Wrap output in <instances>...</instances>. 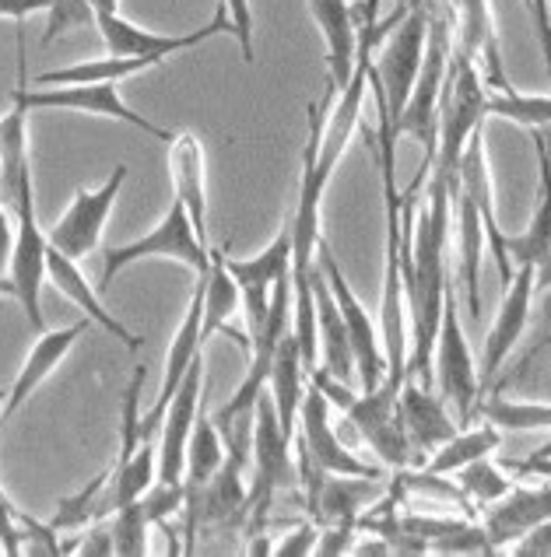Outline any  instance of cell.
Wrapping results in <instances>:
<instances>
[{
    "instance_id": "obj_41",
    "label": "cell",
    "mask_w": 551,
    "mask_h": 557,
    "mask_svg": "<svg viewBox=\"0 0 551 557\" xmlns=\"http://www.w3.org/2000/svg\"><path fill=\"white\" fill-rule=\"evenodd\" d=\"M140 508L151 527H162L169 519H180L183 516V481H155L145 495H140Z\"/></svg>"
},
{
    "instance_id": "obj_46",
    "label": "cell",
    "mask_w": 551,
    "mask_h": 557,
    "mask_svg": "<svg viewBox=\"0 0 551 557\" xmlns=\"http://www.w3.org/2000/svg\"><path fill=\"white\" fill-rule=\"evenodd\" d=\"M510 550L516 557H551V519L530 527L524 536L516 540V544H510Z\"/></svg>"
},
{
    "instance_id": "obj_31",
    "label": "cell",
    "mask_w": 551,
    "mask_h": 557,
    "mask_svg": "<svg viewBox=\"0 0 551 557\" xmlns=\"http://www.w3.org/2000/svg\"><path fill=\"white\" fill-rule=\"evenodd\" d=\"M225 463V438L218 432L215 418H208L204 410H197L194 418V432L186 442V467H183V505L194 502L204 484L222 470Z\"/></svg>"
},
{
    "instance_id": "obj_11",
    "label": "cell",
    "mask_w": 551,
    "mask_h": 557,
    "mask_svg": "<svg viewBox=\"0 0 551 557\" xmlns=\"http://www.w3.org/2000/svg\"><path fill=\"white\" fill-rule=\"evenodd\" d=\"M96 28L106 42V50L113 57H151V60H169L172 53H183V50H194L204 39L211 36H222V32H235L232 28V18L225 4H218L215 18L204 25V28H194V32H183V36H162V32H148L134 25L131 18H123L120 11L113 14H96Z\"/></svg>"
},
{
    "instance_id": "obj_5",
    "label": "cell",
    "mask_w": 551,
    "mask_h": 557,
    "mask_svg": "<svg viewBox=\"0 0 551 557\" xmlns=\"http://www.w3.org/2000/svg\"><path fill=\"white\" fill-rule=\"evenodd\" d=\"M432 375L439 382V396L456 410V424H470L475 407L481 400L478 389V369L470 358V344L461 323V309H456V284H446L443 298V320H439L436 347H432Z\"/></svg>"
},
{
    "instance_id": "obj_54",
    "label": "cell",
    "mask_w": 551,
    "mask_h": 557,
    "mask_svg": "<svg viewBox=\"0 0 551 557\" xmlns=\"http://www.w3.org/2000/svg\"><path fill=\"white\" fill-rule=\"evenodd\" d=\"M534 456H551V442H544V445H541V449H538V453H534Z\"/></svg>"
},
{
    "instance_id": "obj_2",
    "label": "cell",
    "mask_w": 551,
    "mask_h": 557,
    "mask_svg": "<svg viewBox=\"0 0 551 557\" xmlns=\"http://www.w3.org/2000/svg\"><path fill=\"white\" fill-rule=\"evenodd\" d=\"M485 102H488V85L481 77V67L453 46L443 99H439V140L432 162L436 176H443L450 183V194L456 189V169H461V154L467 148V140L485 123Z\"/></svg>"
},
{
    "instance_id": "obj_55",
    "label": "cell",
    "mask_w": 551,
    "mask_h": 557,
    "mask_svg": "<svg viewBox=\"0 0 551 557\" xmlns=\"http://www.w3.org/2000/svg\"><path fill=\"white\" fill-rule=\"evenodd\" d=\"M4 400H8V389H0V410H4Z\"/></svg>"
},
{
    "instance_id": "obj_29",
    "label": "cell",
    "mask_w": 551,
    "mask_h": 557,
    "mask_svg": "<svg viewBox=\"0 0 551 557\" xmlns=\"http://www.w3.org/2000/svg\"><path fill=\"white\" fill-rule=\"evenodd\" d=\"M306 364H303V351H298V341L295 333L289 330L281 337L278 351H274V364H271V375H267V386H271L274 396V407H278V421H281V432H285L295 442V428H298V404H303V393H306Z\"/></svg>"
},
{
    "instance_id": "obj_36",
    "label": "cell",
    "mask_w": 551,
    "mask_h": 557,
    "mask_svg": "<svg viewBox=\"0 0 551 557\" xmlns=\"http://www.w3.org/2000/svg\"><path fill=\"white\" fill-rule=\"evenodd\" d=\"M485 116L527 126V131H544L551 126V95H519L516 88L488 91Z\"/></svg>"
},
{
    "instance_id": "obj_3",
    "label": "cell",
    "mask_w": 551,
    "mask_h": 557,
    "mask_svg": "<svg viewBox=\"0 0 551 557\" xmlns=\"http://www.w3.org/2000/svg\"><path fill=\"white\" fill-rule=\"evenodd\" d=\"M254 487H249V502H246V536H264L267 527V512H271L274 498L281 491H289L298 484V470L292 459V438L281 432L278 421V407L271 393L257 396L254 407Z\"/></svg>"
},
{
    "instance_id": "obj_33",
    "label": "cell",
    "mask_w": 551,
    "mask_h": 557,
    "mask_svg": "<svg viewBox=\"0 0 551 557\" xmlns=\"http://www.w3.org/2000/svg\"><path fill=\"white\" fill-rule=\"evenodd\" d=\"M499 442H502V432L495 424H481V428H470V432H456L453 438H446L443 445H439L429 459H425L421 470L439 473V476L456 473L461 467L475 463V459L492 456L499 449Z\"/></svg>"
},
{
    "instance_id": "obj_34",
    "label": "cell",
    "mask_w": 551,
    "mask_h": 557,
    "mask_svg": "<svg viewBox=\"0 0 551 557\" xmlns=\"http://www.w3.org/2000/svg\"><path fill=\"white\" fill-rule=\"evenodd\" d=\"M159 481V449L151 442H140L137 453L123 463H113L109 473V502H113V512L120 505L137 502L145 491Z\"/></svg>"
},
{
    "instance_id": "obj_28",
    "label": "cell",
    "mask_w": 551,
    "mask_h": 557,
    "mask_svg": "<svg viewBox=\"0 0 551 557\" xmlns=\"http://www.w3.org/2000/svg\"><path fill=\"white\" fill-rule=\"evenodd\" d=\"M456 207V257H461V284L467 295L470 320H481V257H485V225L475 200L464 189L450 194Z\"/></svg>"
},
{
    "instance_id": "obj_14",
    "label": "cell",
    "mask_w": 551,
    "mask_h": 557,
    "mask_svg": "<svg viewBox=\"0 0 551 557\" xmlns=\"http://www.w3.org/2000/svg\"><path fill=\"white\" fill-rule=\"evenodd\" d=\"M530 301H534V267L519 263L513 270V281L502 292V306L495 312V323L485 337V351H481V372H478V389L485 393L495 382L499 369L506 364L513 355V347L519 344L530 320Z\"/></svg>"
},
{
    "instance_id": "obj_35",
    "label": "cell",
    "mask_w": 551,
    "mask_h": 557,
    "mask_svg": "<svg viewBox=\"0 0 551 557\" xmlns=\"http://www.w3.org/2000/svg\"><path fill=\"white\" fill-rule=\"evenodd\" d=\"M475 413L499 432H544L551 428V404H527V400H506V396H492V400H478Z\"/></svg>"
},
{
    "instance_id": "obj_15",
    "label": "cell",
    "mask_w": 551,
    "mask_h": 557,
    "mask_svg": "<svg viewBox=\"0 0 551 557\" xmlns=\"http://www.w3.org/2000/svg\"><path fill=\"white\" fill-rule=\"evenodd\" d=\"M225 270L235 277V284H240V292H243L249 333H257L267 320V312H271V295H274L278 277L292 270V225H289V218H285V225H281L278 238L260 252V257L232 260L225 252Z\"/></svg>"
},
{
    "instance_id": "obj_51",
    "label": "cell",
    "mask_w": 551,
    "mask_h": 557,
    "mask_svg": "<svg viewBox=\"0 0 551 557\" xmlns=\"http://www.w3.org/2000/svg\"><path fill=\"white\" fill-rule=\"evenodd\" d=\"M534 292H551V238H548V246H544L541 263L534 267Z\"/></svg>"
},
{
    "instance_id": "obj_27",
    "label": "cell",
    "mask_w": 551,
    "mask_h": 557,
    "mask_svg": "<svg viewBox=\"0 0 551 557\" xmlns=\"http://www.w3.org/2000/svg\"><path fill=\"white\" fill-rule=\"evenodd\" d=\"M530 134H534V148H538L541 180H538V203H534L530 225L519 235H506V252L516 267L519 263L538 267L551 238V134L544 131H530Z\"/></svg>"
},
{
    "instance_id": "obj_13",
    "label": "cell",
    "mask_w": 551,
    "mask_h": 557,
    "mask_svg": "<svg viewBox=\"0 0 551 557\" xmlns=\"http://www.w3.org/2000/svg\"><path fill=\"white\" fill-rule=\"evenodd\" d=\"M456 189L475 200L481 225H485V246L492 252V260L499 267L502 288L513 281V260L506 252V232L499 228V214H495V183H492V169H488V151H485V123L470 134L467 148L461 154V169H456Z\"/></svg>"
},
{
    "instance_id": "obj_32",
    "label": "cell",
    "mask_w": 551,
    "mask_h": 557,
    "mask_svg": "<svg viewBox=\"0 0 551 557\" xmlns=\"http://www.w3.org/2000/svg\"><path fill=\"white\" fill-rule=\"evenodd\" d=\"M109 473H113V467H106L99 476H91L82 491H74V495L57 502V512L50 519V527L57 533L85 530L88 522H99L113 512V502H109Z\"/></svg>"
},
{
    "instance_id": "obj_23",
    "label": "cell",
    "mask_w": 551,
    "mask_h": 557,
    "mask_svg": "<svg viewBox=\"0 0 551 557\" xmlns=\"http://www.w3.org/2000/svg\"><path fill=\"white\" fill-rule=\"evenodd\" d=\"M88 323L91 320H82V323L64 326V330H50V333L42 330L39 333V341L33 344V351H28L19 379H14V386L8 389V400H4V410H0V418L8 421V418H14V413H19V407L42 386L46 379L53 375L57 364L68 358V351L74 347V341L88 330Z\"/></svg>"
},
{
    "instance_id": "obj_26",
    "label": "cell",
    "mask_w": 551,
    "mask_h": 557,
    "mask_svg": "<svg viewBox=\"0 0 551 557\" xmlns=\"http://www.w3.org/2000/svg\"><path fill=\"white\" fill-rule=\"evenodd\" d=\"M243 309V292L235 277L225 270V249H211V267H208V284H204V320H200V344H208L215 333H225L249 351V333H240L232 320Z\"/></svg>"
},
{
    "instance_id": "obj_44",
    "label": "cell",
    "mask_w": 551,
    "mask_h": 557,
    "mask_svg": "<svg viewBox=\"0 0 551 557\" xmlns=\"http://www.w3.org/2000/svg\"><path fill=\"white\" fill-rule=\"evenodd\" d=\"M317 536H320V527L317 522H298V527L281 540V544L271 550V554H278V557H309L313 550H317Z\"/></svg>"
},
{
    "instance_id": "obj_18",
    "label": "cell",
    "mask_w": 551,
    "mask_h": 557,
    "mask_svg": "<svg viewBox=\"0 0 551 557\" xmlns=\"http://www.w3.org/2000/svg\"><path fill=\"white\" fill-rule=\"evenodd\" d=\"M453 46L461 53L485 67V85L495 91L513 88L502 71V53H499V36L492 22V4L488 0H453Z\"/></svg>"
},
{
    "instance_id": "obj_8",
    "label": "cell",
    "mask_w": 551,
    "mask_h": 557,
    "mask_svg": "<svg viewBox=\"0 0 551 557\" xmlns=\"http://www.w3.org/2000/svg\"><path fill=\"white\" fill-rule=\"evenodd\" d=\"M425 36H429V4L404 11V18L390 28V36L380 50V60L369 63L372 85L383 91V106L390 120L401 116L407 95L415 88V77L421 71Z\"/></svg>"
},
{
    "instance_id": "obj_20",
    "label": "cell",
    "mask_w": 551,
    "mask_h": 557,
    "mask_svg": "<svg viewBox=\"0 0 551 557\" xmlns=\"http://www.w3.org/2000/svg\"><path fill=\"white\" fill-rule=\"evenodd\" d=\"M309 284H313V306H317V341H320V351H323V372L334 375L338 382H344V386H352V382L358 379L352 341H348V330H344L338 298H334V292H330V281L323 274L320 260L309 270Z\"/></svg>"
},
{
    "instance_id": "obj_24",
    "label": "cell",
    "mask_w": 551,
    "mask_h": 557,
    "mask_svg": "<svg viewBox=\"0 0 551 557\" xmlns=\"http://www.w3.org/2000/svg\"><path fill=\"white\" fill-rule=\"evenodd\" d=\"M28 109L22 99L11 95V109L0 116V200L8 211L33 189V162H28Z\"/></svg>"
},
{
    "instance_id": "obj_49",
    "label": "cell",
    "mask_w": 551,
    "mask_h": 557,
    "mask_svg": "<svg viewBox=\"0 0 551 557\" xmlns=\"http://www.w3.org/2000/svg\"><path fill=\"white\" fill-rule=\"evenodd\" d=\"M11 246H14V225H11V218H8V207L4 200H0V284L8 288V260H11Z\"/></svg>"
},
{
    "instance_id": "obj_40",
    "label": "cell",
    "mask_w": 551,
    "mask_h": 557,
    "mask_svg": "<svg viewBox=\"0 0 551 557\" xmlns=\"http://www.w3.org/2000/svg\"><path fill=\"white\" fill-rule=\"evenodd\" d=\"M91 25H96V11H91V0H50V11H46L42 42H53V39L64 36V32L91 28Z\"/></svg>"
},
{
    "instance_id": "obj_16",
    "label": "cell",
    "mask_w": 551,
    "mask_h": 557,
    "mask_svg": "<svg viewBox=\"0 0 551 557\" xmlns=\"http://www.w3.org/2000/svg\"><path fill=\"white\" fill-rule=\"evenodd\" d=\"M208 389V379H204V351L194 358V364L186 369L183 382L172 393V400L166 407L162 418V445H159V481H183V467H186V442L194 432V418L200 410V393Z\"/></svg>"
},
{
    "instance_id": "obj_52",
    "label": "cell",
    "mask_w": 551,
    "mask_h": 557,
    "mask_svg": "<svg viewBox=\"0 0 551 557\" xmlns=\"http://www.w3.org/2000/svg\"><path fill=\"white\" fill-rule=\"evenodd\" d=\"M91 11H96V14H113V11H120V0H91Z\"/></svg>"
},
{
    "instance_id": "obj_47",
    "label": "cell",
    "mask_w": 551,
    "mask_h": 557,
    "mask_svg": "<svg viewBox=\"0 0 551 557\" xmlns=\"http://www.w3.org/2000/svg\"><path fill=\"white\" fill-rule=\"evenodd\" d=\"M527 11L534 18V32H538L541 57H544L548 77H551V0H527Z\"/></svg>"
},
{
    "instance_id": "obj_56",
    "label": "cell",
    "mask_w": 551,
    "mask_h": 557,
    "mask_svg": "<svg viewBox=\"0 0 551 557\" xmlns=\"http://www.w3.org/2000/svg\"><path fill=\"white\" fill-rule=\"evenodd\" d=\"M4 292H8V288H4V284H0V295H4Z\"/></svg>"
},
{
    "instance_id": "obj_17",
    "label": "cell",
    "mask_w": 551,
    "mask_h": 557,
    "mask_svg": "<svg viewBox=\"0 0 551 557\" xmlns=\"http://www.w3.org/2000/svg\"><path fill=\"white\" fill-rule=\"evenodd\" d=\"M397 413H401V428H404L407 442H412L418 463H425V456H432L446 438L461 432L456 421L450 418L443 396H436L429 386H421V382L412 375L401 382Z\"/></svg>"
},
{
    "instance_id": "obj_22",
    "label": "cell",
    "mask_w": 551,
    "mask_h": 557,
    "mask_svg": "<svg viewBox=\"0 0 551 557\" xmlns=\"http://www.w3.org/2000/svg\"><path fill=\"white\" fill-rule=\"evenodd\" d=\"M309 11L317 18L327 42V82L338 91L352 82L358 57V25L352 0H309Z\"/></svg>"
},
{
    "instance_id": "obj_9",
    "label": "cell",
    "mask_w": 551,
    "mask_h": 557,
    "mask_svg": "<svg viewBox=\"0 0 551 557\" xmlns=\"http://www.w3.org/2000/svg\"><path fill=\"white\" fill-rule=\"evenodd\" d=\"M317 260H320L323 274L330 281V292H334V298H338L344 330H348L352 355H355V375L362 382V389L380 386V382L387 379V358H383V341H380V333H376L372 315L366 312V306H362L358 295L352 292L348 277H344V270L338 267L334 249H330L323 238H320V246H317Z\"/></svg>"
},
{
    "instance_id": "obj_53",
    "label": "cell",
    "mask_w": 551,
    "mask_h": 557,
    "mask_svg": "<svg viewBox=\"0 0 551 557\" xmlns=\"http://www.w3.org/2000/svg\"><path fill=\"white\" fill-rule=\"evenodd\" d=\"M425 4H429V0H404L401 8H404V11H412V8H425Z\"/></svg>"
},
{
    "instance_id": "obj_7",
    "label": "cell",
    "mask_w": 551,
    "mask_h": 557,
    "mask_svg": "<svg viewBox=\"0 0 551 557\" xmlns=\"http://www.w3.org/2000/svg\"><path fill=\"white\" fill-rule=\"evenodd\" d=\"M14 246L8 260V292L19 298L28 326L42 333V284H46V252L50 238L36 218V186L25 189L14 203Z\"/></svg>"
},
{
    "instance_id": "obj_1",
    "label": "cell",
    "mask_w": 551,
    "mask_h": 557,
    "mask_svg": "<svg viewBox=\"0 0 551 557\" xmlns=\"http://www.w3.org/2000/svg\"><path fill=\"white\" fill-rule=\"evenodd\" d=\"M309 382H317L320 393L330 400V407H338L344 418L355 424V432L372 445V453L383 459L390 470H404L418 463V456L407 442L397 413V382L383 379L380 386L352 393V386H344L334 375H327L323 369H313Z\"/></svg>"
},
{
    "instance_id": "obj_42",
    "label": "cell",
    "mask_w": 551,
    "mask_h": 557,
    "mask_svg": "<svg viewBox=\"0 0 551 557\" xmlns=\"http://www.w3.org/2000/svg\"><path fill=\"white\" fill-rule=\"evenodd\" d=\"M229 18H232V36L240 39V50H243V60L254 63V8H249V0H222Z\"/></svg>"
},
{
    "instance_id": "obj_38",
    "label": "cell",
    "mask_w": 551,
    "mask_h": 557,
    "mask_svg": "<svg viewBox=\"0 0 551 557\" xmlns=\"http://www.w3.org/2000/svg\"><path fill=\"white\" fill-rule=\"evenodd\" d=\"M148 516L137 502L120 505L113 512V550L120 557H145L148 554Z\"/></svg>"
},
{
    "instance_id": "obj_10",
    "label": "cell",
    "mask_w": 551,
    "mask_h": 557,
    "mask_svg": "<svg viewBox=\"0 0 551 557\" xmlns=\"http://www.w3.org/2000/svg\"><path fill=\"white\" fill-rule=\"evenodd\" d=\"M298 449H303L313 463L323 473H341V476H372V481H387L380 467L358 459L348 445H344L330 424V400L320 393L317 382H309L298 404Z\"/></svg>"
},
{
    "instance_id": "obj_30",
    "label": "cell",
    "mask_w": 551,
    "mask_h": 557,
    "mask_svg": "<svg viewBox=\"0 0 551 557\" xmlns=\"http://www.w3.org/2000/svg\"><path fill=\"white\" fill-rule=\"evenodd\" d=\"M376 487H380V481H372V476L327 473L309 519L317 522V527H334V522H344V527H358V516L366 512L369 502L376 498Z\"/></svg>"
},
{
    "instance_id": "obj_25",
    "label": "cell",
    "mask_w": 551,
    "mask_h": 557,
    "mask_svg": "<svg viewBox=\"0 0 551 557\" xmlns=\"http://www.w3.org/2000/svg\"><path fill=\"white\" fill-rule=\"evenodd\" d=\"M46 277H50V281H53V288H57L60 295H64V298H71L74 306L82 309L91 323H99L106 333H113V337L127 344L131 351H137V347L145 344V341L137 337V333H131L127 326H123V323L117 320L113 312H109V309L102 306L99 292L91 288V284L85 281L82 270H77V260L64 257V252L53 249V246H50V252H46Z\"/></svg>"
},
{
    "instance_id": "obj_45",
    "label": "cell",
    "mask_w": 551,
    "mask_h": 557,
    "mask_svg": "<svg viewBox=\"0 0 551 557\" xmlns=\"http://www.w3.org/2000/svg\"><path fill=\"white\" fill-rule=\"evenodd\" d=\"M355 533H358V527H344V522H334V527H320V536H317V550H313V554H320V557L352 554Z\"/></svg>"
},
{
    "instance_id": "obj_21",
    "label": "cell",
    "mask_w": 551,
    "mask_h": 557,
    "mask_svg": "<svg viewBox=\"0 0 551 557\" xmlns=\"http://www.w3.org/2000/svg\"><path fill=\"white\" fill-rule=\"evenodd\" d=\"M169 172H172V194L186 207L197 238L208 246V186H204V145L197 134H176L169 140Z\"/></svg>"
},
{
    "instance_id": "obj_4",
    "label": "cell",
    "mask_w": 551,
    "mask_h": 557,
    "mask_svg": "<svg viewBox=\"0 0 551 557\" xmlns=\"http://www.w3.org/2000/svg\"><path fill=\"white\" fill-rule=\"evenodd\" d=\"M14 99H22L28 109H71V113H88V116H102V120H120L137 126L140 134H148L155 140H169L176 137L166 126L151 123L148 116H137L134 109L123 102L120 82H88V85H46L42 91L28 88V74H25V32H19V85L11 88Z\"/></svg>"
},
{
    "instance_id": "obj_37",
    "label": "cell",
    "mask_w": 551,
    "mask_h": 557,
    "mask_svg": "<svg viewBox=\"0 0 551 557\" xmlns=\"http://www.w3.org/2000/svg\"><path fill=\"white\" fill-rule=\"evenodd\" d=\"M456 484H461V491L467 495L470 505H481V508L499 502L513 487L510 476L502 473L488 456L485 459H475V463H467V467L456 470Z\"/></svg>"
},
{
    "instance_id": "obj_57",
    "label": "cell",
    "mask_w": 551,
    "mask_h": 557,
    "mask_svg": "<svg viewBox=\"0 0 551 557\" xmlns=\"http://www.w3.org/2000/svg\"><path fill=\"white\" fill-rule=\"evenodd\" d=\"M524 4H527V0H524Z\"/></svg>"
},
{
    "instance_id": "obj_50",
    "label": "cell",
    "mask_w": 551,
    "mask_h": 557,
    "mask_svg": "<svg viewBox=\"0 0 551 557\" xmlns=\"http://www.w3.org/2000/svg\"><path fill=\"white\" fill-rule=\"evenodd\" d=\"M506 470L524 476H548L551 481V456H527V459H506Z\"/></svg>"
},
{
    "instance_id": "obj_48",
    "label": "cell",
    "mask_w": 551,
    "mask_h": 557,
    "mask_svg": "<svg viewBox=\"0 0 551 557\" xmlns=\"http://www.w3.org/2000/svg\"><path fill=\"white\" fill-rule=\"evenodd\" d=\"M39 11H50V0H0V18H11L19 25Z\"/></svg>"
},
{
    "instance_id": "obj_39",
    "label": "cell",
    "mask_w": 551,
    "mask_h": 557,
    "mask_svg": "<svg viewBox=\"0 0 551 557\" xmlns=\"http://www.w3.org/2000/svg\"><path fill=\"white\" fill-rule=\"evenodd\" d=\"M140 389H145V369H134V379L127 382V393H123V410H120V453L117 463L131 459L137 453L140 438Z\"/></svg>"
},
{
    "instance_id": "obj_6",
    "label": "cell",
    "mask_w": 551,
    "mask_h": 557,
    "mask_svg": "<svg viewBox=\"0 0 551 557\" xmlns=\"http://www.w3.org/2000/svg\"><path fill=\"white\" fill-rule=\"evenodd\" d=\"M148 257H162V260H180L200 274V270H208L211 263V249L200 243L194 225H191V214H186V207L180 200L169 203L166 218L159 221V228H151L145 238H137V243H127V246H109L102 252V284L99 292L106 295L109 284L117 281L120 270H127L131 263L137 260H148Z\"/></svg>"
},
{
    "instance_id": "obj_43",
    "label": "cell",
    "mask_w": 551,
    "mask_h": 557,
    "mask_svg": "<svg viewBox=\"0 0 551 557\" xmlns=\"http://www.w3.org/2000/svg\"><path fill=\"white\" fill-rule=\"evenodd\" d=\"M22 554V530H19V508L0 491V557Z\"/></svg>"
},
{
    "instance_id": "obj_19",
    "label": "cell",
    "mask_w": 551,
    "mask_h": 557,
    "mask_svg": "<svg viewBox=\"0 0 551 557\" xmlns=\"http://www.w3.org/2000/svg\"><path fill=\"white\" fill-rule=\"evenodd\" d=\"M544 519H551V484H541V487H516L513 484L499 502L485 505L481 527L499 554Z\"/></svg>"
},
{
    "instance_id": "obj_12",
    "label": "cell",
    "mask_w": 551,
    "mask_h": 557,
    "mask_svg": "<svg viewBox=\"0 0 551 557\" xmlns=\"http://www.w3.org/2000/svg\"><path fill=\"white\" fill-rule=\"evenodd\" d=\"M127 172H131L127 165H117L113 176H109L99 189H77L71 207L64 211V218H60L57 225L46 232L50 246L60 249L71 260L88 257V252L99 246L102 228L109 221V211H113L120 189H123V183H127Z\"/></svg>"
}]
</instances>
